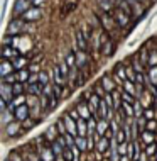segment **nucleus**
I'll use <instances>...</instances> for the list:
<instances>
[{
  "mask_svg": "<svg viewBox=\"0 0 157 161\" xmlns=\"http://www.w3.org/2000/svg\"><path fill=\"white\" fill-rule=\"evenodd\" d=\"M41 17H42V10L39 7H30L27 12L22 14V19L25 20V22H34V20L41 19Z\"/></svg>",
  "mask_w": 157,
  "mask_h": 161,
  "instance_id": "nucleus-1",
  "label": "nucleus"
},
{
  "mask_svg": "<svg viewBox=\"0 0 157 161\" xmlns=\"http://www.w3.org/2000/svg\"><path fill=\"white\" fill-rule=\"evenodd\" d=\"M30 5H32V2L30 0H15L14 3V14L15 15H22L24 12H27Z\"/></svg>",
  "mask_w": 157,
  "mask_h": 161,
  "instance_id": "nucleus-2",
  "label": "nucleus"
},
{
  "mask_svg": "<svg viewBox=\"0 0 157 161\" xmlns=\"http://www.w3.org/2000/svg\"><path fill=\"white\" fill-rule=\"evenodd\" d=\"M113 19H115V22L118 25H127L128 24V14L125 10H120V8L115 12V17H113Z\"/></svg>",
  "mask_w": 157,
  "mask_h": 161,
  "instance_id": "nucleus-3",
  "label": "nucleus"
},
{
  "mask_svg": "<svg viewBox=\"0 0 157 161\" xmlns=\"http://www.w3.org/2000/svg\"><path fill=\"white\" fill-rule=\"evenodd\" d=\"M22 20H24V19H22ZM22 20H12V22L8 24L7 32H8V34H15V32L22 31V29H24V22H22Z\"/></svg>",
  "mask_w": 157,
  "mask_h": 161,
  "instance_id": "nucleus-4",
  "label": "nucleus"
},
{
  "mask_svg": "<svg viewBox=\"0 0 157 161\" xmlns=\"http://www.w3.org/2000/svg\"><path fill=\"white\" fill-rule=\"evenodd\" d=\"M76 41H78V47H80L81 51H85L86 49V41H85V37H83V34L80 31L76 32Z\"/></svg>",
  "mask_w": 157,
  "mask_h": 161,
  "instance_id": "nucleus-5",
  "label": "nucleus"
},
{
  "mask_svg": "<svg viewBox=\"0 0 157 161\" xmlns=\"http://www.w3.org/2000/svg\"><path fill=\"white\" fill-rule=\"evenodd\" d=\"M2 95H3V102H8V100H10V88H8L5 83L2 85Z\"/></svg>",
  "mask_w": 157,
  "mask_h": 161,
  "instance_id": "nucleus-6",
  "label": "nucleus"
},
{
  "mask_svg": "<svg viewBox=\"0 0 157 161\" xmlns=\"http://www.w3.org/2000/svg\"><path fill=\"white\" fill-rule=\"evenodd\" d=\"M25 115H27V108H25V107H20L19 112H17V117H19V119H24Z\"/></svg>",
  "mask_w": 157,
  "mask_h": 161,
  "instance_id": "nucleus-7",
  "label": "nucleus"
},
{
  "mask_svg": "<svg viewBox=\"0 0 157 161\" xmlns=\"http://www.w3.org/2000/svg\"><path fill=\"white\" fill-rule=\"evenodd\" d=\"M17 130V124H10V127H8V134H14Z\"/></svg>",
  "mask_w": 157,
  "mask_h": 161,
  "instance_id": "nucleus-8",
  "label": "nucleus"
},
{
  "mask_svg": "<svg viewBox=\"0 0 157 161\" xmlns=\"http://www.w3.org/2000/svg\"><path fill=\"white\" fill-rule=\"evenodd\" d=\"M8 69H10V66H8V64H3V66H2V75H7Z\"/></svg>",
  "mask_w": 157,
  "mask_h": 161,
  "instance_id": "nucleus-9",
  "label": "nucleus"
},
{
  "mask_svg": "<svg viewBox=\"0 0 157 161\" xmlns=\"http://www.w3.org/2000/svg\"><path fill=\"white\" fill-rule=\"evenodd\" d=\"M78 58H80V59H78V63H80V64H85V54H78Z\"/></svg>",
  "mask_w": 157,
  "mask_h": 161,
  "instance_id": "nucleus-10",
  "label": "nucleus"
},
{
  "mask_svg": "<svg viewBox=\"0 0 157 161\" xmlns=\"http://www.w3.org/2000/svg\"><path fill=\"white\" fill-rule=\"evenodd\" d=\"M30 2H32L36 7H39V5H42V3H44V0H30Z\"/></svg>",
  "mask_w": 157,
  "mask_h": 161,
  "instance_id": "nucleus-11",
  "label": "nucleus"
},
{
  "mask_svg": "<svg viewBox=\"0 0 157 161\" xmlns=\"http://www.w3.org/2000/svg\"><path fill=\"white\" fill-rule=\"evenodd\" d=\"M105 86H107V88H112V83H110V80H107V78H105Z\"/></svg>",
  "mask_w": 157,
  "mask_h": 161,
  "instance_id": "nucleus-12",
  "label": "nucleus"
},
{
  "mask_svg": "<svg viewBox=\"0 0 157 161\" xmlns=\"http://www.w3.org/2000/svg\"><path fill=\"white\" fill-rule=\"evenodd\" d=\"M144 137H145V141H147V142H152V136H150V134H145Z\"/></svg>",
  "mask_w": 157,
  "mask_h": 161,
  "instance_id": "nucleus-13",
  "label": "nucleus"
},
{
  "mask_svg": "<svg viewBox=\"0 0 157 161\" xmlns=\"http://www.w3.org/2000/svg\"><path fill=\"white\" fill-rule=\"evenodd\" d=\"M83 130H85V124H83L81 120H80V132H83Z\"/></svg>",
  "mask_w": 157,
  "mask_h": 161,
  "instance_id": "nucleus-14",
  "label": "nucleus"
},
{
  "mask_svg": "<svg viewBox=\"0 0 157 161\" xmlns=\"http://www.w3.org/2000/svg\"><path fill=\"white\" fill-rule=\"evenodd\" d=\"M78 146H80V147H85V142H83V139H80V141H78Z\"/></svg>",
  "mask_w": 157,
  "mask_h": 161,
  "instance_id": "nucleus-15",
  "label": "nucleus"
}]
</instances>
